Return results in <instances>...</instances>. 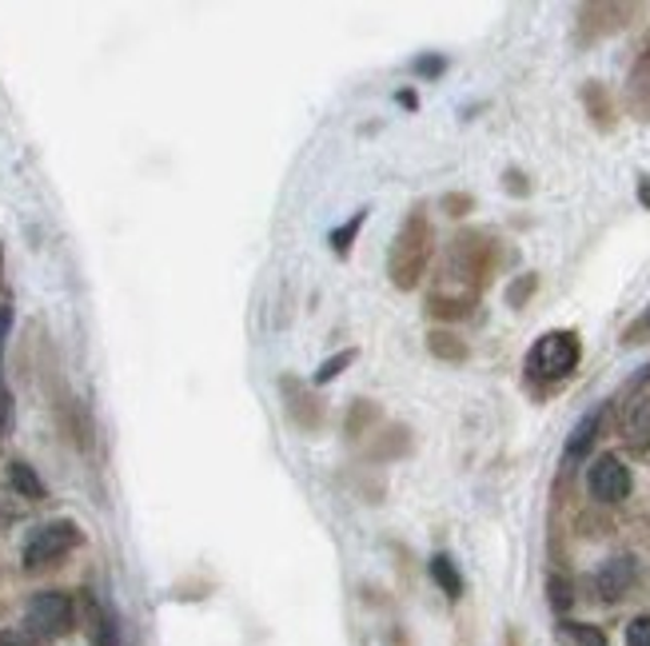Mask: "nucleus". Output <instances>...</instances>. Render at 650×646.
I'll return each instance as SVG.
<instances>
[{"instance_id":"f257e3e1","label":"nucleus","mask_w":650,"mask_h":646,"mask_svg":"<svg viewBox=\"0 0 650 646\" xmlns=\"http://www.w3.org/2000/svg\"><path fill=\"white\" fill-rule=\"evenodd\" d=\"M428 259H431V224L423 212H411L404 220V228H399V236H395L392 256H387V271H392L395 288L411 292L423 280Z\"/></svg>"},{"instance_id":"f03ea898","label":"nucleus","mask_w":650,"mask_h":646,"mask_svg":"<svg viewBox=\"0 0 650 646\" xmlns=\"http://www.w3.org/2000/svg\"><path fill=\"white\" fill-rule=\"evenodd\" d=\"M583 359V343L575 331H547L527 352V371L535 379H566Z\"/></svg>"},{"instance_id":"7ed1b4c3","label":"nucleus","mask_w":650,"mask_h":646,"mask_svg":"<svg viewBox=\"0 0 650 646\" xmlns=\"http://www.w3.org/2000/svg\"><path fill=\"white\" fill-rule=\"evenodd\" d=\"M76 539H80V531H76V523H68V519H56V523H44L40 531H33V539L25 543V567H49V562L64 559L68 550L76 547Z\"/></svg>"},{"instance_id":"20e7f679","label":"nucleus","mask_w":650,"mask_h":646,"mask_svg":"<svg viewBox=\"0 0 650 646\" xmlns=\"http://www.w3.org/2000/svg\"><path fill=\"white\" fill-rule=\"evenodd\" d=\"M28 631L40 634V638H61L68 626H73V598L61 595V591H44L28 603L25 610Z\"/></svg>"},{"instance_id":"39448f33","label":"nucleus","mask_w":650,"mask_h":646,"mask_svg":"<svg viewBox=\"0 0 650 646\" xmlns=\"http://www.w3.org/2000/svg\"><path fill=\"white\" fill-rule=\"evenodd\" d=\"M587 487L599 503H623L630 495V471L619 455H599L587 471Z\"/></svg>"},{"instance_id":"423d86ee","label":"nucleus","mask_w":650,"mask_h":646,"mask_svg":"<svg viewBox=\"0 0 650 646\" xmlns=\"http://www.w3.org/2000/svg\"><path fill=\"white\" fill-rule=\"evenodd\" d=\"M623 440L642 452L650 447V395H635V400L623 407Z\"/></svg>"},{"instance_id":"0eeeda50","label":"nucleus","mask_w":650,"mask_h":646,"mask_svg":"<svg viewBox=\"0 0 650 646\" xmlns=\"http://www.w3.org/2000/svg\"><path fill=\"white\" fill-rule=\"evenodd\" d=\"M630 579H635V567H630V559L607 562V567H602V574H599L602 598H623V591L630 586Z\"/></svg>"},{"instance_id":"6e6552de","label":"nucleus","mask_w":650,"mask_h":646,"mask_svg":"<svg viewBox=\"0 0 650 646\" xmlns=\"http://www.w3.org/2000/svg\"><path fill=\"white\" fill-rule=\"evenodd\" d=\"M599 423H602L599 407L578 419V427L571 431V443H566V455H571V459H583V455L590 452V443H595V435H599Z\"/></svg>"},{"instance_id":"1a4fd4ad","label":"nucleus","mask_w":650,"mask_h":646,"mask_svg":"<svg viewBox=\"0 0 650 646\" xmlns=\"http://www.w3.org/2000/svg\"><path fill=\"white\" fill-rule=\"evenodd\" d=\"M431 579L443 586V595L447 598L463 595V579H459V571H455L451 555H435V559H431Z\"/></svg>"},{"instance_id":"9d476101","label":"nucleus","mask_w":650,"mask_h":646,"mask_svg":"<svg viewBox=\"0 0 650 646\" xmlns=\"http://www.w3.org/2000/svg\"><path fill=\"white\" fill-rule=\"evenodd\" d=\"M92 643L97 646H116L120 643V634H116V619H112L109 610L92 607Z\"/></svg>"},{"instance_id":"9b49d317","label":"nucleus","mask_w":650,"mask_h":646,"mask_svg":"<svg viewBox=\"0 0 650 646\" xmlns=\"http://www.w3.org/2000/svg\"><path fill=\"white\" fill-rule=\"evenodd\" d=\"M559 634H563V643L571 646H607V638H602L595 626H583V622H563Z\"/></svg>"},{"instance_id":"f8f14e48","label":"nucleus","mask_w":650,"mask_h":646,"mask_svg":"<svg viewBox=\"0 0 650 646\" xmlns=\"http://www.w3.org/2000/svg\"><path fill=\"white\" fill-rule=\"evenodd\" d=\"M9 476H13V487L21 491V495H28V499H40V495H44L40 479L33 476V467H28V464H13V471H9Z\"/></svg>"},{"instance_id":"ddd939ff","label":"nucleus","mask_w":650,"mask_h":646,"mask_svg":"<svg viewBox=\"0 0 650 646\" xmlns=\"http://www.w3.org/2000/svg\"><path fill=\"white\" fill-rule=\"evenodd\" d=\"M431 352L443 355V359H463L467 347H463V343H455V335H443V331H435V335H431Z\"/></svg>"},{"instance_id":"4468645a","label":"nucleus","mask_w":650,"mask_h":646,"mask_svg":"<svg viewBox=\"0 0 650 646\" xmlns=\"http://www.w3.org/2000/svg\"><path fill=\"white\" fill-rule=\"evenodd\" d=\"M359 224H364V212H356V220L344 224L340 232H332V248L340 252V256H347V248H352V240H356V232H359Z\"/></svg>"},{"instance_id":"2eb2a0df","label":"nucleus","mask_w":650,"mask_h":646,"mask_svg":"<svg viewBox=\"0 0 650 646\" xmlns=\"http://www.w3.org/2000/svg\"><path fill=\"white\" fill-rule=\"evenodd\" d=\"M352 359H356V352H344V355H335V359H328V364L316 371V383H328V379H335L347 364H352Z\"/></svg>"},{"instance_id":"dca6fc26","label":"nucleus","mask_w":650,"mask_h":646,"mask_svg":"<svg viewBox=\"0 0 650 646\" xmlns=\"http://www.w3.org/2000/svg\"><path fill=\"white\" fill-rule=\"evenodd\" d=\"M626 646H650V615H642V619L626 626Z\"/></svg>"},{"instance_id":"f3484780","label":"nucleus","mask_w":650,"mask_h":646,"mask_svg":"<svg viewBox=\"0 0 650 646\" xmlns=\"http://www.w3.org/2000/svg\"><path fill=\"white\" fill-rule=\"evenodd\" d=\"M13 427V395L0 388V435Z\"/></svg>"},{"instance_id":"a211bd4d","label":"nucleus","mask_w":650,"mask_h":646,"mask_svg":"<svg viewBox=\"0 0 650 646\" xmlns=\"http://www.w3.org/2000/svg\"><path fill=\"white\" fill-rule=\"evenodd\" d=\"M0 646H40V643H37V638H28V634L0 631Z\"/></svg>"},{"instance_id":"6ab92c4d","label":"nucleus","mask_w":650,"mask_h":646,"mask_svg":"<svg viewBox=\"0 0 650 646\" xmlns=\"http://www.w3.org/2000/svg\"><path fill=\"white\" fill-rule=\"evenodd\" d=\"M642 335H650V307H647V312H642V319H638L635 328L626 331V340H630V343H638V340H642Z\"/></svg>"},{"instance_id":"aec40b11","label":"nucleus","mask_w":650,"mask_h":646,"mask_svg":"<svg viewBox=\"0 0 650 646\" xmlns=\"http://www.w3.org/2000/svg\"><path fill=\"white\" fill-rule=\"evenodd\" d=\"M416 73H423V76L443 73V61H439V56H428V61H419V64H416Z\"/></svg>"},{"instance_id":"412c9836","label":"nucleus","mask_w":650,"mask_h":646,"mask_svg":"<svg viewBox=\"0 0 650 646\" xmlns=\"http://www.w3.org/2000/svg\"><path fill=\"white\" fill-rule=\"evenodd\" d=\"M9 328H13V312L0 304V343H4V335H9Z\"/></svg>"},{"instance_id":"4be33fe9","label":"nucleus","mask_w":650,"mask_h":646,"mask_svg":"<svg viewBox=\"0 0 650 646\" xmlns=\"http://www.w3.org/2000/svg\"><path fill=\"white\" fill-rule=\"evenodd\" d=\"M551 591H555V607L563 610L566 603H571V595H566V583H551Z\"/></svg>"},{"instance_id":"5701e85b","label":"nucleus","mask_w":650,"mask_h":646,"mask_svg":"<svg viewBox=\"0 0 650 646\" xmlns=\"http://www.w3.org/2000/svg\"><path fill=\"white\" fill-rule=\"evenodd\" d=\"M531 288H535V280H531V276H527V280H523V283H519V288H515V292H511V304H519V300H523V295H527Z\"/></svg>"},{"instance_id":"b1692460","label":"nucleus","mask_w":650,"mask_h":646,"mask_svg":"<svg viewBox=\"0 0 650 646\" xmlns=\"http://www.w3.org/2000/svg\"><path fill=\"white\" fill-rule=\"evenodd\" d=\"M638 192H642V200H647V207H650V180L638 183Z\"/></svg>"}]
</instances>
